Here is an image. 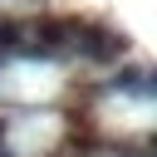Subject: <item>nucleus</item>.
<instances>
[{
	"mask_svg": "<svg viewBox=\"0 0 157 157\" xmlns=\"http://www.w3.org/2000/svg\"><path fill=\"white\" fill-rule=\"evenodd\" d=\"M69 49L88 64H113L128 54V34L123 29H108L98 20H74V34H69Z\"/></svg>",
	"mask_w": 157,
	"mask_h": 157,
	"instance_id": "obj_1",
	"label": "nucleus"
},
{
	"mask_svg": "<svg viewBox=\"0 0 157 157\" xmlns=\"http://www.w3.org/2000/svg\"><path fill=\"white\" fill-rule=\"evenodd\" d=\"M108 88L113 93H142V69H118L108 78Z\"/></svg>",
	"mask_w": 157,
	"mask_h": 157,
	"instance_id": "obj_2",
	"label": "nucleus"
},
{
	"mask_svg": "<svg viewBox=\"0 0 157 157\" xmlns=\"http://www.w3.org/2000/svg\"><path fill=\"white\" fill-rule=\"evenodd\" d=\"M123 157H157V147H152V142H147V147H137V152H132V147H128V152H123Z\"/></svg>",
	"mask_w": 157,
	"mask_h": 157,
	"instance_id": "obj_3",
	"label": "nucleus"
},
{
	"mask_svg": "<svg viewBox=\"0 0 157 157\" xmlns=\"http://www.w3.org/2000/svg\"><path fill=\"white\" fill-rule=\"evenodd\" d=\"M5 137H10V123H5V118H0V147H5Z\"/></svg>",
	"mask_w": 157,
	"mask_h": 157,
	"instance_id": "obj_4",
	"label": "nucleus"
},
{
	"mask_svg": "<svg viewBox=\"0 0 157 157\" xmlns=\"http://www.w3.org/2000/svg\"><path fill=\"white\" fill-rule=\"evenodd\" d=\"M147 142H152V147H157V137H147Z\"/></svg>",
	"mask_w": 157,
	"mask_h": 157,
	"instance_id": "obj_5",
	"label": "nucleus"
},
{
	"mask_svg": "<svg viewBox=\"0 0 157 157\" xmlns=\"http://www.w3.org/2000/svg\"><path fill=\"white\" fill-rule=\"evenodd\" d=\"M152 78H157V74H152Z\"/></svg>",
	"mask_w": 157,
	"mask_h": 157,
	"instance_id": "obj_6",
	"label": "nucleus"
}]
</instances>
